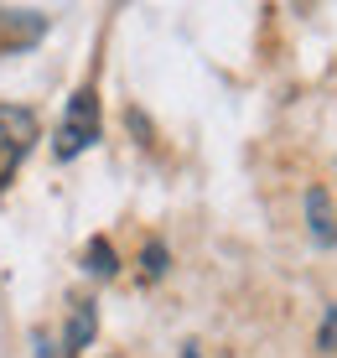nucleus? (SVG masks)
<instances>
[{"label": "nucleus", "mask_w": 337, "mask_h": 358, "mask_svg": "<svg viewBox=\"0 0 337 358\" xmlns=\"http://www.w3.org/2000/svg\"><path fill=\"white\" fill-rule=\"evenodd\" d=\"M306 208H311V229H317V239H322V244H332V213H327V197L311 187V192H306Z\"/></svg>", "instance_id": "nucleus-5"}, {"label": "nucleus", "mask_w": 337, "mask_h": 358, "mask_svg": "<svg viewBox=\"0 0 337 358\" xmlns=\"http://www.w3.org/2000/svg\"><path fill=\"white\" fill-rule=\"evenodd\" d=\"M322 343H327V348H332V343H337V312L327 317V332H322Z\"/></svg>", "instance_id": "nucleus-8"}, {"label": "nucleus", "mask_w": 337, "mask_h": 358, "mask_svg": "<svg viewBox=\"0 0 337 358\" xmlns=\"http://www.w3.org/2000/svg\"><path fill=\"white\" fill-rule=\"evenodd\" d=\"M161 270H166V250L151 244V250H145V275H161Z\"/></svg>", "instance_id": "nucleus-6"}, {"label": "nucleus", "mask_w": 337, "mask_h": 358, "mask_svg": "<svg viewBox=\"0 0 337 358\" xmlns=\"http://www.w3.org/2000/svg\"><path fill=\"white\" fill-rule=\"evenodd\" d=\"M31 343H36V358H73L68 348H62V353H57V348H52V343H47V332H36V338H31Z\"/></svg>", "instance_id": "nucleus-7"}, {"label": "nucleus", "mask_w": 337, "mask_h": 358, "mask_svg": "<svg viewBox=\"0 0 337 358\" xmlns=\"http://www.w3.org/2000/svg\"><path fill=\"white\" fill-rule=\"evenodd\" d=\"M94 327H99V317H94V301H73L68 332H62V348H68V353H83V348L94 343Z\"/></svg>", "instance_id": "nucleus-3"}, {"label": "nucleus", "mask_w": 337, "mask_h": 358, "mask_svg": "<svg viewBox=\"0 0 337 358\" xmlns=\"http://www.w3.org/2000/svg\"><path fill=\"white\" fill-rule=\"evenodd\" d=\"M83 270H89V275H99V280H109V275L120 270L115 244H109V239H89V250H83Z\"/></svg>", "instance_id": "nucleus-4"}, {"label": "nucleus", "mask_w": 337, "mask_h": 358, "mask_svg": "<svg viewBox=\"0 0 337 358\" xmlns=\"http://www.w3.org/2000/svg\"><path fill=\"white\" fill-rule=\"evenodd\" d=\"M36 135H42L36 109H27V104H0V187L16 177V166L27 162V151L36 145Z\"/></svg>", "instance_id": "nucleus-2"}, {"label": "nucleus", "mask_w": 337, "mask_h": 358, "mask_svg": "<svg viewBox=\"0 0 337 358\" xmlns=\"http://www.w3.org/2000/svg\"><path fill=\"white\" fill-rule=\"evenodd\" d=\"M99 141V94L94 83H83L78 94L68 99V115H62V130H57V162H73V156H83L89 145Z\"/></svg>", "instance_id": "nucleus-1"}]
</instances>
